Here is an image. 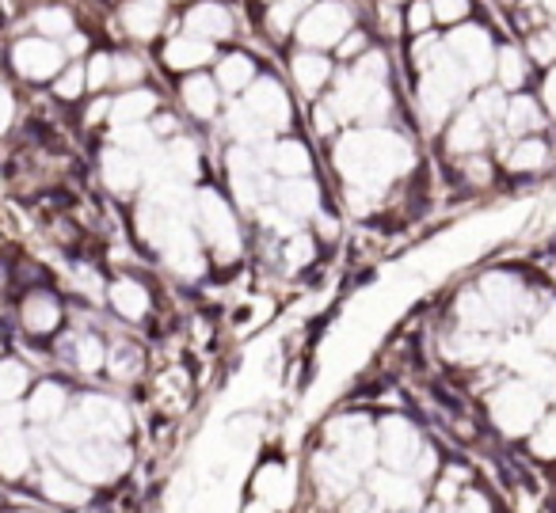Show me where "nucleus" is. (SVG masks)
Segmentation results:
<instances>
[{
  "mask_svg": "<svg viewBox=\"0 0 556 513\" xmlns=\"http://www.w3.org/2000/svg\"><path fill=\"white\" fill-rule=\"evenodd\" d=\"M332 164L351 202L370 206L374 194L416 168V149L393 126H348L332 145Z\"/></svg>",
  "mask_w": 556,
  "mask_h": 513,
  "instance_id": "nucleus-1",
  "label": "nucleus"
},
{
  "mask_svg": "<svg viewBox=\"0 0 556 513\" xmlns=\"http://www.w3.org/2000/svg\"><path fill=\"white\" fill-rule=\"evenodd\" d=\"M191 225L199 232L202 244L214 252V259L229 262L240 255V221L237 209L225 202V194H217L214 187H199L191 198Z\"/></svg>",
  "mask_w": 556,
  "mask_h": 513,
  "instance_id": "nucleus-2",
  "label": "nucleus"
},
{
  "mask_svg": "<svg viewBox=\"0 0 556 513\" xmlns=\"http://www.w3.org/2000/svg\"><path fill=\"white\" fill-rule=\"evenodd\" d=\"M541 414H545V396L526 376L503 381L488 396V419H492V426L503 437H530V429L541 422Z\"/></svg>",
  "mask_w": 556,
  "mask_h": 513,
  "instance_id": "nucleus-3",
  "label": "nucleus"
},
{
  "mask_svg": "<svg viewBox=\"0 0 556 513\" xmlns=\"http://www.w3.org/2000/svg\"><path fill=\"white\" fill-rule=\"evenodd\" d=\"M355 9L348 0H313L309 9L302 12L294 27V42L309 50H336L351 31H355Z\"/></svg>",
  "mask_w": 556,
  "mask_h": 513,
  "instance_id": "nucleus-4",
  "label": "nucleus"
},
{
  "mask_svg": "<svg viewBox=\"0 0 556 513\" xmlns=\"http://www.w3.org/2000/svg\"><path fill=\"white\" fill-rule=\"evenodd\" d=\"M442 42H446L450 57H454L457 65H462L465 73H469L472 85H492L495 80V39L492 31H488L484 24H477V20H465V24L450 27L446 35H442Z\"/></svg>",
  "mask_w": 556,
  "mask_h": 513,
  "instance_id": "nucleus-5",
  "label": "nucleus"
},
{
  "mask_svg": "<svg viewBox=\"0 0 556 513\" xmlns=\"http://www.w3.org/2000/svg\"><path fill=\"white\" fill-rule=\"evenodd\" d=\"M9 65L24 85H54L58 73L70 65V54H65L62 42L42 39V35H24V39L12 42L9 50Z\"/></svg>",
  "mask_w": 556,
  "mask_h": 513,
  "instance_id": "nucleus-6",
  "label": "nucleus"
},
{
  "mask_svg": "<svg viewBox=\"0 0 556 513\" xmlns=\"http://www.w3.org/2000/svg\"><path fill=\"white\" fill-rule=\"evenodd\" d=\"M328 445L355 472H370V464L378 460V426L370 414H340L328 426Z\"/></svg>",
  "mask_w": 556,
  "mask_h": 513,
  "instance_id": "nucleus-7",
  "label": "nucleus"
},
{
  "mask_svg": "<svg viewBox=\"0 0 556 513\" xmlns=\"http://www.w3.org/2000/svg\"><path fill=\"white\" fill-rule=\"evenodd\" d=\"M237 100L267 126V133L290 130V126H294V100H290L287 85H282L275 73H260V77L248 85V92L237 95Z\"/></svg>",
  "mask_w": 556,
  "mask_h": 513,
  "instance_id": "nucleus-8",
  "label": "nucleus"
},
{
  "mask_svg": "<svg viewBox=\"0 0 556 513\" xmlns=\"http://www.w3.org/2000/svg\"><path fill=\"white\" fill-rule=\"evenodd\" d=\"M477 290H480V297L492 305V312L500 316L503 328L526 320V312L533 308L530 285H526L518 274H510V270H488V274H480Z\"/></svg>",
  "mask_w": 556,
  "mask_h": 513,
  "instance_id": "nucleus-9",
  "label": "nucleus"
},
{
  "mask_svg": "<svg viewBox=\"0 0 556 513\" xmlns=\"http://www.w3.org/2000/svg\"><path fill=\"white\" fill-rule=\"evenodd\" d=\"M424 434L412 419H401V414H386L378 426V460L393 472H412L424 452Z\"/></svg>",
  "mask_w": 556,
  "mask_h": 513,
  "instance_id": "nucleus-10",
  "label": "nucleus"
},
{
  "mask_svg": "<svg viewBox=\"0 0 556 513\" xmlns=\"http://www.w3.org/2000/svg\"><path fill=\"white\" fill-rule=\"evenodd\" d=\"M179 31L222 47L237 39V12L225 0H191L187 9H179Z\"/></svg>",
  "mask_w": 556,
  "mask_h": 513,
  "instance_id": "nucleus-11",
  "label": "nucleus"
},
{
  "mask_svg": "<svg viewBox=\"0 0 556 513\" xmlns=\"http://www.w3.org/2000/svg\"><path fill=\"white\" fill-rule=\"evenodd\" d=\"M80 419L88 422V434L103 437V441H126L130 434V411H126L123 399L115 396H96V392H85L77 399Z\"/></svg>",
  "mask_w": 556,
  "mask_h": 513,
  "instance_id": "nucleus-12",
  "label": "nucleus"
},
{
  "mask_svg": "<svg viewBox=\"0 0 556 513\" xmlns=\"http://www.w3.org/2000/svg\"><path fill=\"white\" fill-rule=\"evenodd\" d=\"M62 323H65V305L54 290L39 285V290H27L20 297V328L31 338H39V343L42 338H54L62 331Z\"/></svg>",
  "mask_w": 556,
  "mask_h": 513,
  "instance_id": "nucleus-13",
  "label": "nucleus"
},
{
  "mask_svg": "<svg viewBox=\"0 0 556 513\" xmlns=\"http://www.w3.org/2000/svg\"><path fill=\"white\" fill-rule=\"evenodd\" d=\"M287 65H290V85H294L298 95H305L313 103L325 100V88L336 77V57H328L325 50L298 47Z\"/></svg>",
  "mask_w": 556,
  "mask_h": 513,
  "instance_id": "nucleus-14",
  "label": "nucleus"
},
{
  "mask_svg": "<svg viewBox=\"0 0 556 513\" xmlns=\"http://www.w3.org/2000/svg\"><path fill=\"white\" fill-rule=\"evenodd\" d=\"M442 145H446V153L457 156V161L477 156L492 145V126H488L484 118L469 107V103H462V107L450 115L446 130H442Z\"/></svg>",
  "mask_w": 556,
  "mask_h": 513,
  "instance_id": "nucleus-15",
  "label": "nucleus"
},
{
  "mask_svg": "<svg viewBox=\"0 0 556 513\" xmlns=\"http://www.w3.org/2000/svg\"><path fill=\"white\" fill-rule=\"evenodd\" d=\"M168 4L164 0H123L118 4V27L130 42L146 47V42H156L168 27Z\"/></svg>",
  "mask_w": 556,
  "mask_h": 513,
  "instance_id": "nucleus-16",
  "label": "nucleus"
},
{
  "mask_svg": "<svg viewBox=\"0 0 556 513\" xmlns=\"http://www.w3.org/2000/svg\"><path fill=\"white\" fill-rule=\"evenodd\" d=\"M100 179H103V187H108L111 194H118V198H130V194H138L141 183H146V164L111 141V145L100 149Z\"/></svg>",
  "mask_w": 556,
  "mask_h": 513,
  "instance_id": "nucleus-17",
  "label": "nucleus"
},
{
  "mask_svg": "<svg viewBox=\"0 0 556 513\" xmlns=\"http://www.w3.org/2000/svg\"><path fill=\"white\" fill-rule=\"evenodd\" d=\"M255 153H260V161L282 179L313 176V149L305 145L302 138H294V133H282V138L263 141V145H255Z\"/></svg>",
  "mask_w": 556,
  "mask_h": 513,
  "instance_id": "nucleus-18",
  "label": "nucleus"
},
{
  "mask_svg": "<svg viewBox=\"0 0 556 513\" xmlns=\"http://www.w3.org/2000/svg\"><path fill=\"white\" fill-rule=\"evenodd\" d=\"M176 95H179V107H184L194 123H214V118L222 115V107H225L222 88H217L214 73H206V69L179 77V92Z\"/></svg>",
  "mask_w": 556,
  "mask_h": 513,
  "instance_id": "nucleus-19",
  "label": "nucleus"
},
{
  "mask_svg": "<svg viewBox=\"0 0 556 513\" xmlns=\"http://www.w3.org/2000/svg\"><path fill=\"white\" fill-rule=\"evenodd\" d=\"M161 92L149 85L138 88H123V92L111 95V118L108 126L111 130H123V126H146L153 123V115L161 111Z\"/></svg>",
  "mask_w": 556,
  "mask_h": 513,
  "instance_id": "nucleus-20",
  "label": "nucleus"
},
{
  "mask_svg": "<svg viewBox=\"0 0 556 513\" xmlns=\"http://www.w3.org/2000/svg\"><path fill=\"white\" fill-rule=\"evenodd\" d=\"M217 57V47L214 42H202L194 35H172L168 42L161 47V65L172 69L176 77H187V73H202L206 65H214Z\"/></svg>",
  "mask_w": 556,
  "mask_h": 513,
  "instance_id": "nucleus-21",
  "label": "nucleus"
},
{
  "mask_svg": "<svg viewBox=\"0 0 556 513\" xmlns=\"http://www.w3.org/2000/svg\"><path fill=\"white\" fill-rule=\"evenodd\" d=\"M58 358L70 361L77 373H100L108 365V346L96 331H58Z\"/></svg>",
  "mask_w": 556,
  "mask_h": 513,
  "instance_id": "nucleus-22",
  "label": "nucleus"
},
{
  "mask_svg": "<svg viewBox=\"0 0 556 513\" xmlns=\"http://www.w3.org/2000/svg\"><path fill=\"white\" fill-rule=\"evenodd\" d=\"M70 403H73L70 384L54 381V376L39 381V384H35V388L24 396L27 422H35V426H54V422L62 419L65 411H70Z\"/></svg>",
  "mask_w": 556,
  "mask_h": 513,
  "instance_id": "nucleus-23",
  "label": "nucleus"
},
{
  "mask_svg": "<svg viewBox=\"0 0 556 513\" xmlns=\"http://www.w3.org/2000/svg\"><path fill=\"white\" fill-rule=\"evenodd\" d=\"M255 77H260V62H255L252 50H225V54L214 57V80L225 100L244 95Z\"/></svg>",
  "mask_w": 556,
  "mask_h": 513,
  "instance_id": "nucleus-24",
  "label": "nucleus"
},
{
  "mask_svg": "<svg viewBox=\"0 0 556 513\" xmlns=\"http://www.w3.org/2000/svg\"><path fill=\"white\" fill-rule=\"evenodd\" d=\"M370 495H374V502L386 505V510H412V505H419L424 490H419V479L412 472H393V467H386V472L370 475Z\"/></svg>",
  "mask_w": 556,
  "mask_h": 513,
  "instance_id": "nucleus-25",
  "label": "nucleus"
},
{
  "mask_svg": "<svg viewBox=\"0 0 556 513\" xmlns=\"http://www.w3.org/2000/svg\"><path fill=\"white\" fill-rule=\"evenodd\" d=\"M108 305H111V312H115L118 320L141 323L149 312H153V293H149V285L141 282V278L123 274V278H115V282L108 285Z\"/></svg>",
  "mask_w": 556,
  "mask_h": 513,
  "instance_id": "nucleus-26",
  "label": "nucleus"
},
{
  "mask_svg": "<svg viewBox=\"0 0 556 513\" xmlns=\"http://www.w3.org/2000/svg\"><path fill=\"white\" fill-rule=\"evenodd\" d=\"M275 206L282 209L287 217H294V221L317 217L320 214L317 179H313V176H294V179H282V183H275Z\"/></svg>",
  "mask_w": 556,
  "mask_h": 513,
  "instance_id": "nucleus-27",
  "label": "nucleus"
},
{
  "mask_svg": "<svg viewBox=\"0 0 556 513\" xmlns=\"http://www.w3.org/2000/svg\"><path fill=\"white\" fill-rule=\"evenodd\" d=\"M545 126H548V115L538 95H530V92L507 95V111H503V133H507V138H533V133H545Z\"/></svg>",
  "mask_w": 556,
  "mask_h": 513,
  "instance_id": "nucleus-28",
  "label": "nucleus"
},
{
  "mask_svg": "<svg viewBox=\"0 0 556 513\" xmlns=\"http://www.w3.org/2000/svg\"><path fill=\"white\" fill-rule=\"evenodd\" d=\"M454 316H457V328H462V331H477V335H500V331H503L500 316H495L492 305L480 297L477 285H472V290H465V293H457Z\"/></svg>",
  "mask_w": 556,
  "mask_h": 513,
  "instance_id": "nucleus-29",
  "label": "nucleus"
},
{
  "mask_svg": "<svg viewBox=\"0 0 556 513\" xmlns=\"http://www.w3.org/2000/svg\"><path fill=\"white\" fill-rule=\"evenodd\" d=\"M503 168L515 171V176H530V171H541L553 156V145H548L541 133L533 138H510V145H503Z\"/></svg>",
  "mask_w": 556,
  "mask_h": 513,
  "instance_id": "nucleus-30",
  "label": "nucleus"
},
{
  "mask_svg": "<svg viewBox=\"0 0 556 513\" xmlns=\"http://www.w3.org/2000/svg\"><path fill=\"white\" fill-rule=\"evenodd\" d=\"M530 73H533V62L526 57V50L518 47V42H503V47L495 50V85L507 95L526 92Z\"/></svg>",
  "mask_w": 556,
  "mask_h": 513,
  "instance_id": "nucleus-31",
  "label": "nucleus"
},
{
  "mask_svg": "<svg viewBox=\"0 0 556 513\" xmlns=\"http://www.w3.org/2000/svg\"><path fill=\"white\" fill-rule=\"evenodd\" d=\"M164 164H168V171L179 179V183L194 187V179H199L202 171V149L194 138H187V133H176V138L164 141Z\"/></svg>",
  "mask_w": 556,
  "mask_h": 513,
  "instance_id": "nucleus-32",
  "label": "nucleus"
},
{
  "mask_svg": "<svg viewBox=\"0 0 556 513\" xmlns=\"http://www.w3.org/2000/svg\"><path fill=\"white\" fill-rule=\"evenodd\" d=\"M313 475H317V483L328 490V495L343 502L348 495H355L358 475H363V472H355V467H351L348 460L336 457V452H320L317 464H313Z\"/></svg>",
  "mask_w": 556,
  "mask_h": 513,
  "instance_id": "nucleus-33",
  "label": "nucleus"
},
{
  "mask_svg": "<svg viewBox=\"0 0 556 513\" xmlns=\"http://www.w3.org/2000/svg\"><path fill=\"white\" fill-rule=\"evenodd\" d=\"M108 376L118 384H134L141 373H146V350H141L134 338H118L115 346L108 350Z\"/></svg>",
  "mask_w": 556,
  "mask_h": 513,
  "instance_id": "nucleus-34",
  "label": "nucleus"
},
{
  "mask_svg": "<svg viewBox=\"0 0 556 513\" xmlns=\"http://www.w3.org/2000/svg\"><path fill=\"white\" fill-rule=\"evenodd\" d=\"M31 472V445H27L24 429H0V475L4 479H20Z\"/></svg>",
  "mask_w": 556,
  "mask_h": 513,
  "instance_id": "nucleus-35",
  "label": "nucleus"
},
{
  "mask_svg": "<svg viewBox=\"0 0 556 513\" xmlns=\"http://www.w3.org/2000/svg\"><path fill=\"white\" fill-rule=\"evenodd\" d=\"M39 490L50 498V502H65V505H80V502H88V487L77 479V475L65 472V467H42V475H39Z\"/></svg>",
  "mask_w": 556,
  "mask_h": 513,
  "instance_id": "nucleus-36",
  "label": "nucleus"
},
{
  "mask_svg": "<svg viewBox=\"0 0 556 513\" xmlns=\"http://www.w3.org/2000/svg\"><path fill=\"white\" fill-rule=\"evenodd\" d=\"M31 27H35V35H42V39L65 42L73 31H77V16H73L70 4H42V9L31 12Z\"/></svg>",
  "mask_w": 556,
  "mask_h": 513,
  "instance_id": "nucleus-37",
  "label": "nucleus"
},
{
  "mask_svg": "<svg viewBox=\"0 0 556 513\" xmlns=\"http://www.w3.org/2000/svg\"><path fill=\"white\" fill-rule=\"evenodd\" d=\"M313 0H278V4H267L263 9V27H267V35L275 42H287L290 35H294L298 20H302V12L309 9Z\"/></svg>",
  "mask_w": 556,
  "mask_h": 513,
  "instance_id": "nucleus-38",
  "label": "nucleus"
},
{
  "mask_svg": "<svg viewBox=\"0 0 556 513\" xmlns=\"http://www.w3.org/2000/svg\"><path fill=\"white\" fill-rule=\"evenodd\" d=\"M27 392H31V369H27V361L0 354V403H16Z\"/></svg>",
  "mask_w": 556,
  "mask_h": 513,
  "instance_id": "nucleus-39",
  "label": "nucleus"
},
{
  "mask_svg": "<svg viewBox=\"0 0 556 513\" xmlns=\"http://www.w3.org/2000/svg\"><path fill=\"white\" fill-rule=\"evenodd\" d=\"M85 80H88V92H108L115 85V54L111 50H88L85 57Z\"/></svg>",
  "mask_w": 556,
  "mask_h": 513,
  "instance_id": "nucleus-40",
  "label": "nucleus"
},
{
  "mask_svg": "<svg viewBox=\"0 0 556 513\" xmlns=\"http://www.w3.org/2000/svg\"><path fill=\"white\" fill-rule=\"evenodd\" d=\"M469 107L484 118L488 126H503V111H507V92L500 85H480L477 92L469 95Z\"/></svg>",
  "mask_w": 556,
  "mask_h": 513,
  "instance_id": "nucleus-41",
  "label": "nucleus"
},
{
  "mask_svg": "<svg viewBox=\"0 0 556 513\" xmlns=\"http://www.w3.org/2000/svg\"><path fill=\"white\" fill-rule=\"evenodd\" d=\"M255 495H260V502H267V505H287L290 502L287 472H282L278 464H267L260 475H255Z\"/></svg>",
  "mask_w": 556,
  "mask_h": 513,
  "instance_id": "nucleus-42",
  "label": "nucleus"
},
{
  "mask_svg": "<svg viewBox=\"0 0 556 513\" xmlns=\"http://www.w3.org/2000/svg\"><path fill=\"white\" fill-rule=\"evenodd\" d=\"M522 50H526V57H530L533 65H541V69L556 65V27L545 24V27H533V31H526Z\"/></svg>",
  "mask_w": 556,
  "mask_h": 513,
  "instance_id": "nucleus-43",
  "label": "nucleus"
},
{
  "mask_svg": "<svg viewBox=\"0 0 556 513\" xmlns=\"http://www.w3.org/2000/svg\"><path fill=\"white\" fill-rule=\"evenodd\" d=\"M146 77H149V62L138 54V50H118L115 54V85L111 88H138V85H146Z\"/></svg>",
  "mask_w": 556,
  "mask_h": 513,
  "instance_id": "nucleus-44",
  "label": "nucleus"
},
{
  "mask_svg": "<svg viewBox=\"0 0 556 513\" xmlns=\"http://www.w3.org/2000/svg\"><path fill=\"white\" fill-rule=\"evenodd\" d=\"M88 95V80H85V62H70L62 73L54 77V100L58 103H80Z\"/></svg>",
  "mask_w": 556,
  "mask_h": 513,
  "instance_id": "nucleus-45",
  "label": "nucleus"
},
{
  "mask_svg": "<svg viewBox=\"0 0 556 513\" xmlns=\"http://www.w3.org/2000/svg\"><path fill=\"white\" fill-rule=\"evenodd\" d=\"M530 452L538 460H556V414H541V422L530 429Z\"/></svg>",
  "mask_w": 556,
  "mask_h": 513,
  "instance_id": "nucleus-46",
  "label": "nucleus"
},
{
  "mask_svg": "<svg viewBox=\"0 0 556 513\" xmlns=\"http://www.w3.org/2000/svg\"><path fill=\"white\" fill-rule=\"evenodd\" d=\"M313 255H317V240L305 236V232H298V236H290L287 244H282V262H287L290 270L309 267Z\"/></svg>",
  "mask_w": 556,
  "mask_h": 513,
  "instance_id": "nucleus-47",
  "label": "nucleus"
},
{
  "mask_svg": "<svg viewBox=\"0 0 556 513\" xmlns=\"http://www.w3.org/2000/svg\"><path fill=\"white\" fill-rule=\"evenodd\" d=\"M431 27H434L431 0H408V9H404V31H408L412 39H419V35H431Z\"/></svg>",
  "mask_w": 556,
  "mask_h": 513,
  "instance_id": "nucleus-48",
  "label": "nucleus"
},
{
  "mask_svg": "<svg viewBox=\"0 0 556 513\" xmlns=\"http://www.w3.org/2000/svg\"><path fill=\"white\" fill-rule=\"evenodd\" d=\"M530 338L538 343V350L556 354V300H548V305L538 312V323H533Z\"/></svg>",
  "mask_w": 556,
  "mask_h": 513,
  "instance_id": "nucleus-49",
  "label": "nucleus"
},
{
  "mask_svg": "<svg viewBox=\"0 0 556 513\" xmlns=\"http://www.w3.org/2000/svg\"><path fill=\"white\" fill-rule=\"evenodd\" d=\"M434 24L442 27H457L465 20H472V0H431Z\"/></svg>",
  "mask_w": 556,
  "mask_h": 513,
  "instance_id": "nucleus-50",
  "label": "nucleus"
},
{
  "mask_svg": "<svg viewBox=\"0 0 556 513\" xmlns=\"http://www.w3.org/2000/svg\"><path fill=\"white\" fill-rule=\"evenodd\" d=\"M492 161H488V153H477V156H465L462 161V176L469 179L472 187H484L492 183Z\"/></svg>",
  "mask_w": 556,
  "mask_h": 513,
  "instance_id": "nucleus-51",
  "label": "nucleus"
},
{
  "mask_svg": "<svg viewBox=\"0 0 556 513\" xmlns=\"http://www.w3.org/2000/svg\"><path fill=\"white\" fill-rule=\"evenodd\" d=\"M366 50H370V35L358 31V27H355V31H351L348 39H343L340 47H336V62H348L351 65L355 57H363Z\"/></svg>",
  "mask_w": 556,
  "mask_h": 513,
  "instance_id": "nucleus-52",
  "label": "nucleus"
},
{
  "mask_svg": "<svg viewBox=\"0 0 556 513\" xmlns=\"http://www.w3.org/2000/svg\"><path fill=\"white\" fill-rule=\"evenodd\" d=\"M313 130H317L320 138H336V133L343 130V126H340V118H336V111L328 107L325 100H317V103H313Z\"/></svg>",
  "mask_w": 556,
  "mask_h": 513,
  "instance_id": "nucleus-53",
  "label": "nucleus"
},
{
  "mask_svg": "<svg viewBox=\"0 0 556 513\" xmlns=\"http://www.w3.org/2000/svg\"><path fill=\"white\" fill-rule=\"evenodd\" d=\"M16 115H20V103H16V92L9 88V80H0V138L16 126Z\"/></svg>",
  "mask_w": 556,
  "mask_h": 513,
  "instance_id": "nucleus-54",
  "label": "nucleus"
},
{
  "mask_svg": "<svg viewBox=\"0 0 556 513\" xmlns=\"http://www.w3.org/2000/svg\"><path fill=\"white\" fill-rule=\"evenodd\" d=\"M446 513H492V502H488L480 490H462V495L450 502Z\"/></svg>",
  "mask_w": 556,
  "mask_h": 513,
  "instance_id": "nucleus-55",
  "label": "nucleus"
},
{
  "mask_svg": "<svg viewBox=\"0 0 556 513\" xmlns=\"http://www.w3.org/2000/svg\"><path fill=\"white\" fill-rule=\"evenodd\" d=\"M541 107H545V115L556 123V65H548L545 77H541Z\"/></svg>",
  "mask_w": 556,
  "mask_h": 513,
  "instance_id": "nucleus-56",
  "label": "nucleus"
},
{
  "mask_svg": "<svg viewBox=\"0 0 556 513\" xmlns=\"http://www.w3.org/2000/svg\"><path fill=\"white\" fill-rule=\"evenodd\" d=\"M111 118V95H96L92 103H88V111H85V126H103Z\"/></svg>",
  "mask_w": 556,
  "mask_h": 513,
  "instance_id": "nucleus-57",
  "label": "nucleus"
},
{
  "mask_svg": "<svg viewBox=\"0 0 556 513\" xmlns=\"http://www.w3.org/2000/svg\"><path fill=\"white\" fill-rule=\"evenodd\" d=\"M248 513H275V505H267V502H255V505H252V510H248Z\"/></svg>",
  "mask_w": 556,
  "mask_h": 513,
  "instance_id": "nucleus-58",
  "label": "nucleus"
},
{
  "mask_svg": "<svg viewBox=\"0 0 556 513\" xmlns=\"http://www.w3.org/2000/svg\"><path fill=\"white\" fill-rule=\"evenodd\" d=\"M164 4H168V9H187L191 0H164Z\"/></svg>",
  "mask_w": 556,
  "mask_h": 513,
  "instance_id": "nucleus-59",
  "label": "nucleus"
},
{
  "mask_svg": "<svg viewBox=\"0 0 556 513\" xmlns=\"http://www.w3.org/2000/svg\"><path fill=\"white\" fill-rule=\"evenodd\" d=\"M260 4H263V9H267V4H278V0H260Z\"/></svg>",
  "mask_w": 556,
  "mask_h": 513,
  "instance_id": "nucleus-60",
  "label": "nucleus"
},
{
  "mask_svg": "<svg viewBox=\"0 0 556 513\" xmlns=\"http://www.w3.org/2000/svg\"><path fill=\"white\" fill-rule=\"evenodd\" d=\"M16 513H39V510H16Z\"/></svg>",
  "mask_w": 556,
  "mask_h": 513,
  "instance_id": "nucleus-61",
  "label": "nucleus"
},
{
  "mask_svg": "<svg viewBox=\"0 0 556 513\" xmlns=\"http://www.w3.org/2000/svg\"><path fill=\"white\" fill-rule=\"evenodd\" d=\"M393 513H412V510H393Z\"/></svg>",
  "mask_w": 556,
  "mask_h": 513,
  "instance_id": "nucleus-62",
  "label": "nucleus"
},
{
  "mask_svg": "<svg viewBox=\"0 0 556 513\" xmlns=\"http://www.w3.org/2000/svg\"><path fill=\"white\" fill-rule=\"evenodd\" d=\"M503 4H515V0H503Z\"/></svg>",
  "mask_w": 556,
  "mask_h": 513,
  "instance_id": "nucleus-63",
  "label": "nucleus"
},
{
  "mask_svg": "<svg viewBox=\"0 0 556 513\" xmlns=\"http://www.w3.org/2000/svg\"><path fill=\"white\" fill-rule=\"evenodd\" d=\"M393 4H401V0H393Z\"/></svg>",
  "mask_w": 556,
  "mask_h": 513,
  "instance_id": "nucleus-64",
  "label": "nucleus"
}]
</instances>
